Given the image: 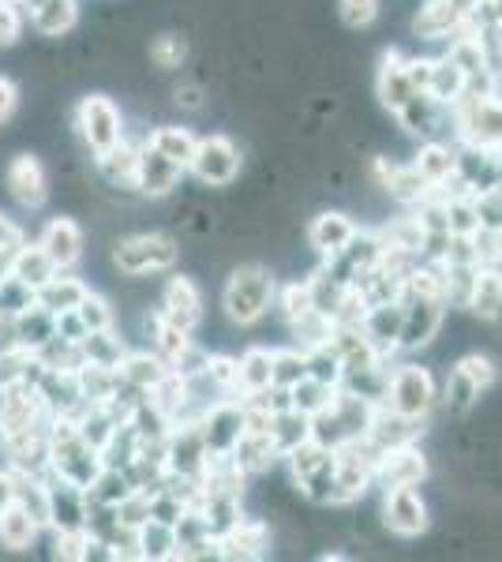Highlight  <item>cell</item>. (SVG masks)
<instances>
[{
  "instance_id": "6da1fadb",
  "label": "cell",
  "mask_w": 502,
  "mask_h": 562,
  "mask_svg": "<svg viewBox=\"0 0 502 562\" xmlns=\"http://www.w3.org/2000/svg\"><path fill=\"white\" fill-rule=\"evenodd\" d=\"M45 435H49V473L45 476H57L64 484L83 487L87 492L98 480V473L105 469L102 450L83 439L76 416H53Z\"/></svg>"
},
{
  "instance_id": "7a4b0ae2",
  "label": "cell",
  "mask_w": 502,
  "mask_h": 562,
  "mask_svg": "<svg viewBox=\"0 0 502 562\" xmlns=\"http://www.w3.org/2000/svg\"><path fill=\"white\" fill-rule=\"evenodd\" d=\"M274 296H278V278H274L263 262H244V267H236L230 281H225L222 307H225V315H230V323L255 326L274 307Z\"/></svg>"
},
{
  "instance_id": "3957f363",
  "label": "cell",
  "mask_w": 502,
  "mask_h": 562,
  "mask_svg": "<svg viewBox=\"0 0 502 562\" xmlns=\"http://www.w3.org/2000/svg\"><path fill=\"white\" fill-rule=\"evenodd\" d=\"M376 465H379V447L368 439V435L334 447L331 506H349V503H356V498L368 495L371 487H376Z\"/></svg>"
},
{
  "instance_id": "277c9868",
  "label": "cell",
  "mask_w": 502,
  "mask_h": 562,
  "mask_svg": "<svg viewBox=\"0 0 502 562\" xmlns=\"http://www.w3.org/2000/svg\"><path fill=\"white\" fill-rule=\"evenodd\" d=\"M454 128L465 147L502 150V98L499 90H469L454 105Z\"/></svg>"
},
{
  "instance_id": "5b68a950",
  "label": "cell",
  "mask_w": 502,
  "mask_h": 562,
  "mask_svg": "<svg viewBox=\"0 0 502 562\" xmlns=\"http://www.w3.org/2000/svg\"><path fill=\"white\" fill-rule=\"evenodd\" d=\"M113 267L127 278H150V274H169L180 262L177 240L166 233H132L113 244Z\"/></svg>"
},
{
  "instance_id": "8992f818",
  "label": "cell",
  "mask_w": 502,
  "mask_h": 562,
  "mask_svg": "<svg viewBox=\"0 0 502 562\" xmlns=\"http://www.w3.org/2000/svg\"><path fill=\"white\" fill-rule=\"evenodd\" d=\"M289 465V476L300 487V495L312 498L319 506H331L334 492V450L326 442H319L315 435L304 442H297L289 454H281Z\"/></svg>"
},
{
  "instance_id": "52a82bcc",
  "label": "cell",
  "mask_w": 502,
  "mask_h": 562,
  "mask_svg": "<svg viewBox=\"0 0 502 562\" xmlns=\"http://www.w3.org/2000/svg\"><path fill=\"white\" fill-rule=\"evenodd\" d=\"M382 405H390L394 413L420 416V420H427L435 405H439V386H435V375L424 364H413V360L390 364L387 402H382Z\"/></svg>"
},
{
  "instance_id": "ba28073f",
  "label": "cell",
  "mask_w": 502,
  "mask_h": 562,
  "mask_svg": "<svg viewBox=\"0 0 502 562\" xmlns=\"http://www.w3.org/2000/svg\"><path fill=\"white\" fill-rule=\"evenodd\" d=\"M241 147L230 139V135L214 132V135H199L196 154L188 161V173L207 188H230L236 177H241Z\"/></svg>"
},
{
  "instance_id": "9c48e42d",
  "label": "cell",
  "mask_w": 502,
  "mask_h": 562,
  "mask_svg": "<svg viewBox=\"0 0 502 562\" xmlns=\"http://www.w3.org/2000/svg\"><path fill=\"white\" fill-rule=\"evenodd\" d=\"M76 128H79V139L90 147V154H102L124 139V116L113 98L87 94L83 102L76 105Z\"/></svg>"
},
{
  "instance_id": "30bf717a",
  "label": "cell",
  "mask_w": 502,
  "mask_h": 562,
  "mask_svg": "<svg viewBox=\"0 0 502 562\" xmlns=\"http://www.w3.org/2000/svg\"><path fill=\"white\" fill-rule=\"evenodd\" d=\"M244 428H248V409H244L241 394L217 397V402L199 416V431H203L207 454H233Z\"/></svg>"
},
{
  "instance_id": "8fae6325",
  "label": "cell",
  "mask_w": 502,
  "mask_h": 562,
  "mask_svg": "<svg viewBox=\"0 0 502 562\" xmlns=\"http://www.w3.org/2000/svg\"><path fill=\"white\" fill-rule=\"evenodd\" d=\"M405 304V319H401V352H420L427 349L443 330L446 319V301L443 296H424V293H401Z\"/></svg>"
},
{
  "instance_id": "7c38bea8",
  "label": "cell",
  "mask_w": 502,
  "mask_h": 562,
  "mask_svg": "<svg viewBox=\"0 0 502 562\" xmlns=\"http://www.w3.org/2000/svg\"><path fill=\"white\" fill-rule=\"evenodd\" d=\"M483 0H427L416 12L413 31L424 42H443V38H458V34L477 20V8Z\"/></svg>"
},
{
  "instance_id": "4fadbf2b",
  "label": "cell",
  "mask_w": 502,
  "mask_h": 562,
  "mask_svg": "<svg viewBox=\"0 0 502 562\" xmlns=\"http://www.w3.org/2000/svg\"><path fill=\"white\" fill-rule=\"evenodd\" d=\"M382 525L401 540L424 537L432 529V510H427L420 487H390V492H382Z\"/></svg>"
},
{
  "instance_id": "5bb4252c",
  "label": "cell",
  "mask_w": 502,
  "mask_h": 562,
  "mask_svg": "<svg viewBox=\"0 0 502 562\" xmlns=\"http://www.w3.org/2000/svg\"><path fill=\"white\" fill-rule=\"evenodd\" d=\"M424 480H427V458L416 442L379 450L376 487H382V492H390V487H420Z\"/></svg>"
},
{
  "instance_id": "9a60e30c",
  "label": "cell",
  "mask_w": 502,
  "mask_h": 562,
  "mask_svg": "<svg viewBox=\"0 0 502 562\" xmlns=\"http://www.w3.org/2000/svg\"><path fill=\"white\" fill-rule=\"evenodd\" d=\"M34 390H38V402L49 416H76L87 405L76 368H45Z\"/></svg>"
},
{
  "instance_id": "2e32d148",
  "label": "cell",
  "mask_w": 502,
  "mask_h": 562,
  "mask_svg": "<svg viewBox=\"0 0 502 562\" xmlns=\"http://www.w3.org/2000/svg\"><path fill=\"white\" fill-rule=\"evenodd\" d=\"M4 184L23 211H42L45 199H49V177H45L42 161L34 154H15L4 173Z\"/></svg>"
},
{
  "instance_id": "e0dca14e",
  "label": "cell",
  "mask_w": 502,
  "mask_h": 562,
  "mask_svg": "<svg viewBox=\"0 0 502 562\" xmlns=\"http://www.w3.org/2000/svg\"><path fill=\"white\" fill-rule=\"evenodd\" d=\"M188 169L177 166L172 158H166L161 150H154L150 143L140 147V166H135V192L147 195V199H166L172 188L180 184Z\"/></svg>"
},
{
  "instance_id": "ac0fdd59",
  "label": "cell",
  "mask_w": 502,
  "mask_h": 562,
  "mask_svg": "<svg viewBox=\"0 0 502 562\" xmlns=\"http://www.w3.org/2000/svg\"><path fill=\"white\" fill-rule=\"evenodd\" d=\"M401 319H405V304L401 301H382V304H371L360 319V330L364 338L371 341V349L379 352L382 360H390L401 341Z\"/></svg>"
},
{
  "instance_id": "d6986e66",
  "label": "cell",
  "mask_w": 502,
  "mask_h": 562,
  "mask_svg": "<svg viewBox=\"0 0 502 562\" xmlns=\"http://www.w3.org/2000/svg\"><path fill=\"white\" fill-rule=\"evenodd\" d=\"M161 315L169 323H177L180 330L196 334L203 326V293H199L196 281L185 274H172L166 293H161Z\"/></svg>"
},
{
  "instance_id": "ffe728a7",
  "label": "cell",
  "mask_w": 502,
  "mask_h": 562,
  "mask_svg": "<svg viewBox=\"0 0 502 562\" xmlns=\"http://www.w3.org/2000/svg\"><path fill=\"white\" fill-rule=\"evenodd\" d=\"M376 94H379L382 109H390V113H401V109L409 105V98L416 94L413 79H409V68H405V57H401L398 49H387L379 57Z\"/></svg>"
},
{
  "instance_id": "44dd1931",
  "label": "cell",
  "mask_w": 502,
  "mask_h": 562,
  "mask_svg": "<svg viewBox=\"0 0 502 562\" xmlns=\"http://www.w3.org/2000/svg\"><path fill=\"white\" fill-rule=\"evenodd\" d=\"M217 551L230 562H252L263 559L270 551V525L267 521H236L233 529H225L217 537Z\"/></svg>"
},
{
  "instance_id": "7402d4cb",
  "label": "cell",
  "mask_w": 502,
  "mask_h": 562,
  "mask_svg": "<svg viewBox=\"0 0 502 562\" xmlns=\"http://www.w3.org/2000/svg\"><path fill=\"white\" fill-rule=\"evenodd\" d=\"M42 38H64L79 23V0H20Z\"/></svg>"
},
{
  "instance_id": "603a6c76",
  "label": "cell",
  "mask_w": 502,
  "mask_h": 562,
  "mask_svg": "<svg viewBox=\"0 0 502 562\" xmlns=\"http://www.w3.org/2000/svg\"><path fill=\"white\" fill-rule=\"evenodd\" d=\"M38 244L45 248V256L57 262V270H71L83 259V229H79L71 217H53V222H45Z\"/></svg>"
},
{
  "instance_id": "cb8c5ba5",
  "label": "cell",
  "mask_w": 502,
  "mask_h": 562,
  "mask_svg": "<svg viewBox=\"0 0 502 562\" xmlns=\"http://www.w3.org/2000/svg\"><path fill=\"white\" fill-rule=\"evenodd\" d=\"M424 424L420 416H405V413H394L390 405H379L376 416H371V428H368V439L376 442L379 450H390V447H405V442H416L424 435Z\"/></svg>"
},
{
  "instance_id": "d4e9b609",
  "label": "cell",
  "mask_w": 502,
  "mask_h": 562,
  "mask_svg": "<svg viewBox=\"0 0 502 562\" xmlns=\"http://www.w3.org/2000/svg\"><path fill=\"white\" fill-rule=\"evenodd\" d=\"M376 177H379V184L405 206H416V203H424L427 195H435V188L416 173L413 161H409V166H398V161L379 158L376 161Z\"/></svg>"
},
{
  "instance_id": "484cf974",
  "label": "cell",
  "mask_w": 502,
  "mask_h": 562,
  "mask_svg": "<svg viewBox=\"0 0 502 562\" xmlns=\"http://www.w3.org/2000/svg\"><path fill=\"white\" fill-rule=\"evenodd\" d=\"M356 233H360V225H356L349 214L323 211V214L312 217V225H308V244H312L323 259H331L356 237Z\"/></svg>"
},
{
  "instance_id": "4316f807",
  "label": "cell",
  "mask_w": 502,
  "mask_h": 562,
  "mask_svg": "<svg viewBox=\"0 0 502 562\" xmlns=\"http://www.w3.org/2000/svg\"><path fill=\"white\" fill-rule=\"evenodd\" d=\"M413 166H416V173L439 192V188L450 184L454 173H458V147H450L446 139H424Z\"/></svg>"
},
{
  "instance_id": "83f0119b",
  "label": "cell",
  "mask_w": 502,
  "mask_h": 562,
  "mask_svg": "<svg viewBox=\"0 0 502 562\" xmlns=\"http://www.w3.org/2000/svg\"><path fill=\"white\" fill-rule=\"evenodd\" d=\"M274 386V349L252 346L236 357V394L255 397Z\"/></svg>"
},
{
  "instance_id": "f1b7e54d",
  "label": "cell",
  "mask_w": 502,
  "mask_h": 562,
  "mask_svg": "<svg viewBox=\"0 0 502 562\" xmlns=\"http://www.w3.org/2000/svg\"><path fill=\"white\" fill-rule=\"evenodd\" d=\"M8 274L20 278L23 285H31L34 293H38L45 281H49L53 274H60V270H57V262L45 256V248L38 240H34V244L26 240L23 248H15L12 256H8Z\"/></svg>"
},
{
  "instance_id": "f546056e",
  "label": "cell",
  "mask_w": 502,
  "mask_h": 562,
  "mask_svg": "<svg viewBox=\"0 0 502 562\" xmlns=\"http://www.w3.org/2000/svg\"><path fill=\"white\" fill-rule=\"evenodd\" d=\"M469 87H472L469 76H465V68L450 57V53H446V57H439V60H432V76H427V94H432L439 105L454 109L465 94H469Z\"/></svg>"
},
{
  "instance_id": "4dcf8cb0",
  "label": "cell",
  "mask_w": 502,
  "mask_h": 562,
  "mask_svg": "<svg viewBox=\"0 0 502 562\" xmlns=\"http://www.w3.org/2000/svg\"><path fill=\"white\" fill-rule=\"evenodd\" d=\"M135 166H140V147H132L127 139L94 154V169L109 188H135Z\"/></svg>"
},
{
  "instance_id": "1f68e13d",
  "label": "cell",
  "mask_w": 502,
  "mask_h": 562,
  "mask_svg": "<svg viewBox=\"0 0 502 562\" xmlns=\"http://www.w3.org/2000/svg\"><path fill=\"white\" fill-rule=\"evenodd\" d=\"M278 442H274V428L270 431H255V428H244L241 442H236L233 450V461L244 469L248 476L263 473V469H270L274 461H278Z\"/></svg>"
},
{
  "instance_id": "d6a6232c",
  "label": "cell",
  "mask_w": 502,
  "mask_h": 562,
  "mask_svg": "<svg viewBox=\"0 0 502 562\" xmlns=\"http://www.w3.org/2000/svg\"><path fill=\"white\" fill-rule=\"evenodd\" d=\"M135 551H140V559H150V562L177 559L180 555L177 525L158 521V518H147V521L140 525V529H135Z\"/></svg>"
},
{
  "instance_id": "836d02e7",
  "label": "cell",
  "mask_w": 502,
  "mask_h": 562,
  "mask_svg": "<svg viewBox=\"0 0 502 562\" xmlns=\"http://www.w3.org/2000/svg\"><path fill=\"white\" fill-rule=\"evenodd\" d=\"M469 312H477L480 319H502V270L495 262H480L477 281H472Z\"/></svg>"
},
{
  "instance_id": "e575fe53",
  "label": "cell",
  "mask_w": 502,
  "mask_h": 562,
  "mask_svg": "<svg viewBox=\"0 0 502 562\" xmlns=\"http://www.w3.org/2000/svg\"><path fill=\"white\" fill-rule=\"evenodd\" d=\"M15 503H20L23 510L45 529V525L53 521V487H49V476L15 473Z\"/></svg>"
},
{
  "instance_id": "d590c367",
  "label": "cell",
  "mask_w": 502,
  "mask_h": 562,
  "mask_svg": "<svg viewBox=\"0 0 502 562\" xmlns=\"http://www.w3.org/2000/svg\"><path fill=\"white\" fill-rule=\"evenodd\" d=\"M147 330H150V338H154V352H158V357L166 360L169 368H177V360L185 357L191 346H196L188 330H180L177 323H169L166 315H161V307L147 315Z\"/></svg>"
},
{
  "instance_id": "8d00e7d4",
  "label": "cell",
  "mask_w": 502,
  "mask_h": 562,
  "mask_svg": "<svg viewBox=\"0 0 502 562\" xmlns=\"http://www.w3.org/2000/svg\"><path fill=\"white\" fill-rule=\"evenodd\" d=\"M169 371L172 368L158 357V352H127V357L121 360V368H116V375H121L127 386L150 394V390L158 386L161 379L169 375Z\"/></svg>"
},
{
  "instance_id": "74e56055",
  "label": "cell",
  "mask_w": 502,
  "mask_h": 562,
  "mask_svg": "<svg viewBox=\"0 0 502 562\" xmlns=\"http://www.w3.org/2000/svg\"><path fill=\"white\" fill-rule=\"evenodd\" d=\"M15 330H20V346L26 352H38L42 346H49L57 338V315L45 312L42 304H31L26 312L15 315Z\"/></svg>"
},
{
  "instance_id": "f35d334b",
  "label": "cell",
  "mask_w": 502,
  "mask_h": 562,
  "mask_svg": "<svg viewBox=\"0 0 502 562\" xmlns=\"http://www.w3.org/2000/svg\"><path fill=\"white\" fill-rule=\"evenodd\" d=\"M79 352H83V364L116 371L121 360L127 357V346L116 338V326H113V330H90L87 338L79 341Z\"/></svg>"
},
{
  "instance_id": "ab89813d",
  "label": "cell",
  "mask_w": 502,
  "mask_h": 562,
  "mask_svg": "<svg viewBox=\"0 0 502 562\" xmlns=\"http://www.w3.org/2000/svg\"><path fill=\"white\" fill-rule=\"evenodd\" d=\"M87 289H90L87 281H79V278H71L60 270V274H53L34 296H38V304L45 307V312L57 315V312H68V307H79V301L87 296Z\"/></svg>"
},
{
  "instance_id": "60d3db41",
  "label": "cell",
  "mask_w": 502,
  "mask_h": 562,
  "mask_svg": "<svg viewBox=\"0 0 502 562\" xmlns=\"http://www.w3.org/2000/svg\"><path fill=\"white\" fill-rule=\"evenodd\" d=\"M337 390H342V386H331V383H323V379H315V375H304L297 386H289V402H293L297 413H304V416H312V420H315V416H323L334 405Z\"/></svg>"
},
{
  "instance_id": "b9f144b4",
  "label": "cell",
  "mask_w": 502,
  "mask_h": 562,
  "mask_svg": "<svg viewBox=\"0 0 502 562\" xmlns=\"http://www.w3.org/2000/svg\"><path fill=\"white\" fill-rule=\"evenodd\" d=\"M42 525L23 510L20 503H12L4 514H0V548L8 551H26L34 540H38Z\"/></svg>"
},
{
  "instance_id": "7bdbcfd3",
  "label": "cell",
  "mask_w": 502,
  "mask_h": 562,
  "mask_svg": "<svg viewBox=\"0 0 502 562\" xmlns=\"http://www.w3.org/2000/svg\"><path fill=\"white\" fill-rule=\"evenodd\" d=\"M147 143L154 150H161L166 158H172L177 166H185L188 169V161H191V154H196V143H199V135L185 128V124H161V128H154L147 135Z\"/></svg>"
},
{
  "instance_id": "ee69618b",
  "label": "cell",
  "mask_w": 502,
  "mask_h": 562,
  "mask_svg": "<svg viewBox=\"0 0 502 562\" xmlns=\"http://www.w3.org/2000/svg\"><path fill=\"white\" fill-rule=\"evenodd\" d=\"M480 394L483 390L472 383L465 371H458V368H450V375H446V386H443V409H446V416H469L472 409H477V402H480Z\"/></svg>"
},
{
  "instance_id": "f6af8a7d",
  "label": "cell",
  "mask_w": 502,
  "mask_h": 562,
  "mask_svg": "<svg viewBox=\"0 0 502 562\" xmlns=\"http://www.w3.org/2000/svg\"><path fill=\"white\" fill-rule=\"evenodd\" d=\"M135 492V484L127 480L124 469H113V465H105L102 473H98L94 484L87 487V503H94V506H121L127 495Z\"/></svg>"
},
{
  "instance_id": "bcb514c9",
  "label": "cell",
  "mask_w": 502,
  "mask_h": 562,
  "mask_svg": "<svg viewBox=\"0 0 502 562\" xmlns=\"http://www.w3.org/2000/svg\"><path fill=\"white\" fill-rule=\"evenodd\" d=\"M289 330H293V338H297V346L300 349H319V346H326L331 341V334H334V315H326L323 307H312V312H304L297 323H289Z\"/></svg>"
},
{
  "instance_id": "7dc6e473",
  "label": "cell",
  "mask_w": 502,
  "mask_h": 562,
  "mask_svg": "<svg viewBox=\"0 0 502 562\" xmlns=\"http://www.w3.org/2000/svg\"><path fill=\"white\" fill-rule=\"evenodd\" d=\"M274 307L281 312V319L297 323L304 312L315 307V293H312V281H289V285H278V296H274Z\"/></svg>"
},
{
  "instance_id": "c3c4849f",
  "label": "cell",
  "mask_w": 502,
  "mask_h": 562,
  "mask_svg": "<svg viewBox=\"0 0 502 562\" xmlns=\"http://www.w3.org/2000/svg\"><path fill=\"white\" fill-rule=\"evenodd\" d=\"M312 439V416L297 413V409H286L274 416V442H278V454H289L297 442Z\"/></svg>"
},
{
  "instance_id": "681fc988",
  "label": "cell",
  "mask_w": 502,
  "mask_h": 562,
  "mask_svg": "<svg viewBox=\"0 0 502 562\" xmlns=\"http://www.w3.org/2000/svg\"><path fill=\"white\" fill-rule=\"evenodd\" d=\"M98 543H105V540H98L87 525L83 529H64V532H57V551H53V555L64 562H87L90 555H98L94 551Z\"/></svg>"
},
{
  "instance_id": "f907efd6",
  "label": "cell",
  "mask_w": 502,
  "mask_h": 562,
  "mask_svg": "<svg viewBox=\"0 0 502 562\" xmlns=\"http://www.w3.org/2000/svg\"><path fill=\"white\" fill-rule=\"evenodd\" d=\"M308 375V352L300 346L274 349V386H297Z\"/></svg>"
},
{
  "instance_id": "816d5d0a",
  "label": "cell",
  "mask_w": 502,
  "mask_h": 562,
  "mask_svg": "<svg viewBox=\"0 0 502 562\" xmlns=\"http://www.w3.org/2000/svg\"><path fill=\"white\" fill-rule=\"evenodd\" d=\"M308 375L323 379V383H331V386H342L345 364H342V357L334 352L331 341H326V346H319V349H308Z\"/></svg>"
},
{
  "instance_id": "f5cc1de1",
  "label": "cell",
  "mask_w": 502,
  "mask_h": 562,
  "mask_svg": "<svg viewBox=\"0 0 502 562\" xmlns=\"http://www.w3.org/2000/svg\"><path fill=\"white\" fill-rule=\"evenodd\" d=\"M76 312H79V319H83L87 330H113V326H116L113 304H109L102 293H90V289H87L83 301H79Z\"/></svg>"
},
{
  "instance_id": "db71d44e",
  "label": "cell",
  "mask_w": 502,
  "mask_h": 562,
  "mask_svg": "<svg viewBox=\"0 0 502 562\" xmlns=\"http://www.w3.org/2000/svg\"><path fill=\"white\" fill-rule=\"evenodd\" d=\"M31 304H38V296H34L31 285H23V281L12 274L0 278V315H20Z\"/></svg>"
},
{
  "instance_id": "11a10c76",
  "label": "cell",
  "mask_w": 502,
  "mask_h": 562,
  "mask_svg": "<svg viewBox=\"0 0 502 562\" xmlns=\"http://www.w3.org/2000/svg\"><path fill=\"white\" fill-rule=\"evenodd\" d=\"M185 57H188V42L180 38V34H158V38L150 42V60L158 68H180L185 65Z\"/></svg>"
},
{
  "instance_id": "9f6ffc18",
  "label": "cell",
  "mask_w": 502,
  "mask_h": 562,
  "mask_svg": "<svg viewBox=\"0 0 502 562\" xmlns=\"http://www.w3.org/2000/svg\"><path fill=\"white\" fill-rule=\"evenodd\" d=\"M454 368L465 371V375H469L480 390H491V386L499 383V364L488 357V352H465V357Z\"/></svg>"
},
{
  "instance_id": "6f0895ef",
  "label": "cell",
  "mask_w": 502,
  "mask_h": 562,
  "mask_svg": "<svg viewBox=\"0 0 502 562\" xmlns=\"http://www.w3.org/2000/svg\"><path fill=\"white\" fill-rule=\"evenodd\" d=\"M23 26H26V8L20 0H0V49L20 42Z\"/></svg>"
},
{
  "instance_id": "680465c9",
  "label": "cell",
  "mask_w": 502,
  "mask_h": 562,
  "mask_svg": "<svg viewBox=\"0 0 502 562\" xmlns=\"http://www.w3.org/2000/svg\"><path fill=\"white\" fill-rule=\"evenodd\" d=\"M203 375L217 386V394H236V357H225V352H210Z\"/></svg>"
},
{
  "instance_id": "91938a15",
  "label": "cell",
  "mask_w": 502,
  "mask_h": 562,
  "mask_svg": "<svg viewBox=\"0 0 502 562\" xmlns=\"http://www.w3.org/2000/svg\"><path fill=\"white\" fill-rule=\"evenodd\" d=\"M379 20V0H342V23L349 31H364Z\"/></svg>"
},
{
  "instance_id": "94428289",
  "label": "cell",
  "mask_w": 502,
  "mask_h": 562,
  "mask_svg": "<svg viewBox=\"0 0 502 562\" xmlns=\"http://www.w3.org/2000/svg\"><path fill=\"white\" fill-rule=\"evenodd\" d=\"M87 326H83V319H79V312L76 307H68V312H57V338H64V341H83L87 338Z\"/></svg>"
},
{
  "instance_id": "6125c7cd",
  "label": "cell",
  "mask_w": 502,
  "mask_h": 562,
  "mask_svg": "<svg viewBox=\"0 0 502 562\" xmlns=\"http://www.w3.org/2000/svg\"><path fill=\"white\" fill-rule=\"evenodd\" d=\"M23 244H26V233L8 214H0V256H12V251L23 248Z\"/></svg>"
},
{
  "instance_id": "be15d7a7",
  "label": "cell",
  "mask_w": 502,
  "mask_h": 562,
  "mask_svg": "<svg viewBox=\"0 0 502 562\" xmlns=\"http://www.w3.org/2000/svg\"><path fill=\"white\" fill-rule=\"evenodd\" d=\"M15 105H20V87H15V79L0 76V128L15 116Z\"/></svg>"
},
{
  "instance_id": "e7e4bbea",
  "label": "cell",
  "mask_w": 502,
  "mask_h": 562,
  "mask_svg": "<svg viewBox=\"0 0 502 562\" xmlns=\"http://www.w3.org/2000/svg\"><path fill=\"white\" fill-rule=\"evenodd\" d=\"M12 503H15V473L4 469V473H0V514H4Z\"/></svg>"
},
{
  "instance_id": "03108f58",
  "label": "cell",
  "mask_w": 502,
  "mask_h": 562,
  "mask_svg": "<svg viewBox=\"0 0 502 562\" xmlns=\"http://www.w3.org/2000/svg\"><path fill=\"white\" fill-rule=\"evenodd\" d=\"M177 105L191 109V113H196V109H203V90H199V87H180L177 90Z\"/></svg>"
},
{
  "instance_id": "003e7915",
  "label": "cell",
  "mask_w": 502,
  "mask_h": 562,
  "mask_svg": "<svg viewBox=\"0 0 502 562\" xmlns=\"http://www.w3.org/2000/svg\"><path fill=\"white\" fill-rule=\"evenodd\" d=\"M499 270H502V262H499Z\"/></svg>"
}]
</instances>
